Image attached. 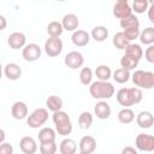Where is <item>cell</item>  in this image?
Wrapping results in <instances>:
<instances>
[{"instance_id":"obj_35","label":"cell","mask_w":154,"mask_h":154,"mask_svg":"<svg viewBox=\"0 0 154 154\" xmlns=\"http://www.w3.org/2000/svg\"><path fill=\"white\" fill-rule=\"evenodd\" d=\"M58 146L55 142H45L40 143V153L41 154H55Z\"/></svg>"},{"instance_id":"obj_6","label":"cell","mask_w":154,"mask_h":154,"mask_svg":"<svg viewBox=\"0 0 154 154\" xmlns=\"http://www.w3.org/2000/svg\"><path fill=\"white\" fill-rule=\"evenodd\" d=\"M135 146L138 150L153 152L154 150V137L148 134H138L135 140Z\"/></svg>"},{"instance_id":"obj_19","label":"cell","mask_w":154,"mask_h":154,"mask_svg":"<svg viewBox=\"0 0 154 154\" xmlns=\"http://www.w3.org/2000/svg\"><path fill=\"white\" fill-rule=\"evenodd\" d=\"M94 113L99 119H108L111 116V106L105 100H100L94 107Z\"/></svg>"},{"instance_id":"obj_12","label":"cell","mask_w":154,"mask_h":154,"mask_svg":"<svg viewBox=\"0 0 154 154\" xmlns=\"http://www.w3.org/2000/svg\"><path fill=\"white\" fill-rule=\"evenodd\" d=\"M71 41L77 47H84V46H87L89 43L90 35H89V32H87L85 30H82V29L75 30L72 32V35H71Z\"/></svg>"},{"instance_id":"obj_41","label":"cell","mask_w":154,"mask_h":154,"mask_svg":"<svg viewBox=\"0 0 154 154\" xmlns=\"http://www.w3.org/2000/svg\"><path fill=\"white\" fill-rule=\"evenodd\" d=\"M148 18L152 23H154V4H150L149 7H148Z\"/></svg>"},{"instance_id":"obj_7","label":"cell","mask_w":154,"mask_h":154,"mask_svg":"<svg viewBox=\"0 0 154 154\" xmlns=\"http://www.w3.org/2000/svg\"><path fill=\"white\" fill-rule=\"evenodd\" d=\"M63 51V41L59 37H49L45 42V52L48 57H58Z\"/></svg>"},{"instance_id":"obj_22","label":"cell","mask_w":154,"mask_h":154,"mask_svg":"<svg viewBox=\"0 0 154 154\" xmlns=\"http://www.w3.org/2000/svg\"><path fill=\"white\" fill-rule=\"evenodd\" d=\"M90 36L97 42H103L108 37V29L103 25H96L91 29Z\"/></svg>"},{"instance_id":"obj_9","label":"cell","mask_w":154,"mask_h":154,"mask_svg":"<svg viewBox=\"0 0 154 154\" xmlns=\"http://www.w3.org/2000/svg\"><path fill=\"white\" fill-rule=\"evenodd\" d=\"M41 48L36 43H29L25 45L24 48L22 49V55L24 58L25 61H36L38 60V58L41 57Z\"/></svg>"},{"instance_id":"obj_34","label":"cell","mask_w":154,"mask_h":154,"mask_svg":"<svg viewBox=\"0 0 154 154\" xmlns=\"http://www.w3.org/2000/svg\"><path fill=\"white\" fill-rule=\"evenodd\" d=\"M113 45H114V47L117 49H120L122 51V49H125L130 45V42L124 37L123 31H119V32H117L113 36Z\"/></svg>"},{"instance_id":"obj_26","label":"cell","mask_w":154,"mask_h":154,"mask_svg":"<svg viewBox=\"0 0 154 154\" xmlns=\"http://www.w3.org/2000/svg\"><path fill=\"white\" fill-rule=\"evenodd\" d=\"M95 75L99 81L108 82V79L112 77V70L108 65H99L95 69Z\"/></svg>"},{"instance_id":"obj_17","label":"cell","mask_w":154,"mask_h":154,"mask_svg":"<svg viewBox=\"0 0 154 154\" xmlns=\"http://www.w3.org/2000/svg\"><path fill=\"white\" fill-rule=\"evenodd\" d=\"M4 73L10 81H17L22 76V67L16 63H8L4 67Z\"/></svg>"},{"instance_id":"obj_27","label":"cell","mask_w":154,"mask_h":154,"mask_svg":"<svg viewBox=\"0 0 154 154\" xmlns=\"http://www.w3.org/2000/svg\"><path fill=\"white\" fill-rule=\"evenodd\" d=\"M135 119V113L131 108H122L118 112V120L122 124H130Z\"/></svg>"},{"instance_id":"obj_40","label":"cell","mask_w":154,"mask_h":154,"mask_svg":"<svg viewBox=\"0 0 154 154\" xmlns=\"http://www.w3.org/2000/svg\"><path fill=\"white\" fill-rule=\"evenodd\" d=\"M120 154H137V150L134 147H131V146H126V147H124L122 149Z\"/></svg>"},{"instance_id":"obj_18","label":"cell","mask_w":154,"mask_h":154,"mask_svg":"<svg viewBox=\"0 0 154 154\" xmlns=\"http://www.w3.org/2000/svg\"><path fill=\"white\" fill-rule=\"evenodd\" d=\"M61 25H63V29L64 30H67V31H75L77 30L78 28V24H79V20H78V17L73 13H67L61 19Z\"/></svg>"},{"instance_id":"obj_43","label":"cell","mask_w":154,"mask_h":154,"mask_svg":"<svg viewBox=\"0 0 154 154\" xmlns=\"http://www.w3.org/2000/svg\"><path fill=\"white\" fill-rule=\"evenodd\" d=\"M5 138H6V134H5V131L0 128V144H1L2 142H5Z\"/></svg>"},{"instance_id":"obj_20","label":"cell","mask_w":154,"mask_h":154,"mask_svg":"<svg viewBox=\"0 0 154 154\" xmlns=\"http://www.w3.org/2000/svg\"><path fill=\"white\" fill-rule=\"evenodd\" d=\"M77 143L72 138H64L59 144L60 154H76Z\"/></svg>"},{"instance_id":"obj_24","label":"cell","mask_w":154,"mask_h":154,"mask_svg":"<svg viewBox=\"0 0 154 154\" xmlns=\"http://www.w3.org/2000/svg\"><path fill=\"white\" fill-rule=\"evenodd\" d=\"M138 38H140L141 43H143V45H147V46L153 45L154 43V28L153 26H148L144 30H142L140 32Z\"/></svg>"},{"instance_id":"obj_25","label":"cell","mask_w":154,"mask_h":154,"mask_svg":"<svg viewBox=\"0 0 154 154\" xmlns=\"http://www.w3.org/2000/svg\"><path fill=\"white\" fill-rule=\"evenodd\" d=\"M125 54L140 61L141 58H142V55H143V49H142V47H141L140 45H137V43H130V45L125 48Z\"/></svg>"},{"instance_id":"obj_45","label":"cell","mask_w":154,"mask_h":154,"mask_svg":"<svg viewBox=\"0 0 154 154\" xmlns=\"http://www.w3.org/2000/svg\"><path fill=\"white\" fill-rule=\"evenodd\" d=\"M79 154H88V153H82V152H79Z\"/></svg>"},{"instance_id":"obj_3","label":"cell","mask_w":154,"mask_h":154,"mask_svg":"<svg viewBox=\"0 0 154 154\" xmlns=\"http://www.w3.org/2000/svg\"><path fill=\"white\" fill-rule=\"evenodd\" d=\"M53 123L55 125V131L61 136H67L72 131V123L70 116L64 111L54 112L52 116Z\"/></svg>"},{"instance_id":"obj_44","label":"cell","mask_w":154,"mask_h":154,"mask_svg":"<svg viewBox=\"0 0 154 154\" xmlns=\"http://www.w3.org/2000/svg\"><path fill=\"white\" fill-rule=\"evenodd\" d=\"M1 77H2V66L0 64V79H1Z\"/></svg>"},{"instance_id":"obj_23","label":"cell","mask_w":154,"mask_h":154,"mask_svg":"<svg viewBox=\"0 0 154 154\" xmlns=\"http://www.w3.org/2000/svg\"><path fill=\"white\" fill-rule=\"evenodd\" d=\"M46 106L49 111H52L53 113L54 112H58V111H61V107H63V100L61 97L57 96V95H51L47 97L46 100Z\"/></svg>"},{"instance_id":"obj_2","label":"cell","mask_w":154,"mask_h":154,"mask_svg":"<svg viewBox=\"0 0 154 154\" xmlns=\"http://www.w3.org/2000/svg\"><path fill=\"white\" fill-rule=\"evenodd\" d=\"M114 87L111 82H103V81H95L91 82L89 87V93L94 99L97 100H107L111 99L114 95Z\"/></svg>"},{"instance_id":"obj_11","label":"cell","mask_w":154,"mask_h":154,"mask_svg":"<svg viewBox=\"0 0 154 154\" xmlns=\"http://www.w3.org/2000/svg\"><path fill=\"white\" fill-rule=\"evenodd\" d=\"M7 43L12 49H20V48H24V46L26 45V37L23 32L14 31L8 36Z\"/></svg>"},{"instance_id":"obj_5","label":"cell","mask_w":154,"mask_h":154,"mask_svg":"<svg viewBox=\"0 0 154 154\" xmlns=\"http://www.w3.org/2000/svg\"><path fill=\"white\" fill-rule=\"evenodd\" d=\"M48 120V111L46 108H36L34 109L26 118V124L32 129H38L46 124Z\"/></svg>"},{"instance_id":"obj_21","label":"cell","mask_w":154,"mask_h":154,"mask_svg":"<svg viewBox=\"0 0 154 154\" xmlns=\"http://www.w3.org/2000/svg\"><path fill=\"white\" fill-rule=\"evenodd\" d=\"M55 130L49 128V126H45L38 131V141L40 143H45V142H55Z\"/></svg>"},{"instance_id":"obj_37","label":"cell","mask_w":154,"mask_h":154,"mask_svg":"<svg viewBox=\"0 0 154 154\" xmlns=\"http://www.w3.org/2000/svg\"><path fill=\"white\" fill-rule=\"evenodd\" d=\"M140 32H141L140 26H135V28H129V29H125V30L123 31V35H124V37H125V38H126V40L130 42V41H132V40L138 38Z\"/></svg>"},{"instance_id":"obj_31","label":"cell","mask_w":154,"mask_h":154,"mask_svg":"<svg viewBox=\"0 0 154 154\" xmlns=\"http://www.w3.org/2000/svg\"><path fill=\"white\" fill-rule=\"evenodd\" d=\"M119 24H120L122 29H124V30H125V29H129V28L140 26V20H138V18L132 13V14H130V16H128V17H125V18L120 19Z\"/></svg>"},{"instance_id":"obj_39","label":"cell","mask_w":154,"mask_h":154,"mask_svg":"<svg viewBox=\"0 0 154 154\" xmlns=\"http://www.w3.org/2000/svg\"><path fill=\"white\" fill-rule=\"evenodd\" d=\"M144 58H146V60H147L148 63H150V64L154 63V46H153V45L148 46V48L146 49V52H144Z\"/></svg>"},{"instance_id":"obj_32","label":"cell","mask_w":154,"mask_h":154,"mask_svg":"<svg viewBox=\"0 0 154 154\" xmlns=\"http://www.w3.org/2000/svg\"><path fill=\"white\" fill-rule=\"evenodd\" d=\"M137 65H138V60H136V59H134V58H131V57H129L126 54H124L120 58L122 69H125V70L130 71V70H134L135 67H137Z\"/></svg>"},{"instance_id":"obj_15","label":"cell","mask_w":154,"mask_h":154,"mask_svg":"<svg viewBox=\"0 0 154 154\" xmlns=\"http://www.w3.org/2000/svg\"><path fill=\"white\" fill-rule=\"evenodd\" d=\"M136 123L141 129H149L154 124V117L149 111H142L136 116Z\"/></svg>"},{"instance_id":"obj_1","label":"cell","mask_w":154,"mask_h":154,"mask_svg":"<svg viewBox=\"0 0 154 154\" xmlns=\"http://www.w3.org/2000/svg\"><path fill=\"white\" fill-rule=\"evenodd\" d=\"M117 101L123 108H130V106L140 103L143 99L142 90L140 88L132 87V88H122L116 94Z\"/></svg>"},{"instance_id":"obj_8","label":"cell","mask_w":154,"mask_h":154,"mask_svg":"<svg viewBox=\"0 0 154 154\" xmlns=\"http://www.w3.org/2000/svg\"><path fill=\"white\" fill-rule=\"evenodd\" d=\"M64 63H65V65L67 67H70L72 70H76V69H79V67L83 66V64H84V57L78 51H71V52H69L65 55Z\"/></svg>"},{"instance_id":"obj_10","label":"cell","mask_w":154,"mask_h":154,"mask_svg":"<svg viewBox=\"0 0 154 154\" xmlns=\"http://www.w3.org/2000/svg\"><path fill=\"white\" fill-rule=\"evenodd\" d=\"M132 14V10L128 2V0H118L113 6V16L123 19L128 16Z\"/></svg>"},{"instance_id":"obj_16","label":"cell","mask_w":154,"mask_h":154,"mask_svg":"<svg viewBox=\"0 0 154 154\" xmlns=\"http://www.w3.org/2000/svg\"><path fill=\"white\" fill-rule=\"evenodd\" d=\"M96 149V140L90 136V135H85L81 138L79 141V150L82 153H88L91 154L93 152H95Z\"/></svg>"},{"instance_id":"obj_33","label":"cell","mask_w":154,"mask_h":154,"mask_svg":"<svg viewBox=\"0 0 154 154\" xmlns=\"http://www.w3.org/2000/svg\"><path fill=\"white\" fill-rule=\"evenodd\" d=\"M79 82L83 85H90L93 82V70L90 67H83L79 71Z\"/></svg>"},{"instance_id":"obj_4","label":"cell","mask_w":154,"mask_h":154,"mask_svg":"<svg viewBox=\"0 0 154 154\" xmlns=\"http://www.w3.org/2000/svg\"><path fill=\"white\" fill-rule=\"evenodd\" d=\"M131 78H132V82L136 85V88L152 89L154 87V73L152 71L136 70L132 73Z\"/></svg>"},{"instance_id":"obj_42","label":"cell","mask_w":154,"mask_h":154,"mask_svg":"<svg viewBox=\"0 0 154 154\" xmlns=\"http://www.w3.org/2000/svg\"><path fill=\"white\" fill-rule=\"evenodd\" d=\"M6 26H7V19H6L5 16L0 14V31L1 30H5Z\"/></svg>"},{"instance_id":"obj_36","label":"cell","mask_w":154,"mask_h":154,"mask_svg":"<svg viewBox=\"0 0 154 154\" xmlns=\"http://www.w3.org/2000/svg\"><path fill=\"white\" fill-rule=\"evenodd\" d=\"M149 7V1L148 0H135L132 2V8L136 13H144Z\"/></svg>"},{"instance_id":"obj_28","label":"cell","mask_w":154,"mask_h":154,"mask_svg":"<svg viewBox=\"0 0 154 154\" xmlns=\"http://www.w3.org/2000/svg\"><path fill=\"white\" fill-rule=\"evenodd\" d=\"M130 77H131V75H130V71H128V70H125V69H117L113 73H112V78L117 82V83H120V84H123V83H126L129 79H130Z\"/></svg>"},{"instance_id":"obj_29","label":"cell","mask_w":154,"mask_h":154,"mask_svg":"<svg viewBox=\"0 0 154 154\" xmlns=\"http://www.w3.org/2000/svg\"><path fill=\"white\" fill-rule=\"evenodd\" d=\"M91 124H93V114L90 112H88V111L82 112L79 114V117H78L79 128L83 129V130H87V129H89L91 126Z\"/></svg>"},{"instance_id":"obj_14","label":"cell","mask_w":154,"mask_h":154,"mask_svg":"<svg viewBox=\"0 0 154 154\" xmlns=\"http://www.w3.org/2000/svg\"><path fill=\"white\" fill-rule=\"evenodd\" d=\"M11 114L14 119L22 120L28 117V106L23 101H16L11 107Z\"/></svg>"},{"instance_id":"obj_30","label":"cell","mask_w":154,"mask_h":154,"mask_svg":"<svg viewBox=\"0 0 154 154\" xmlns=\"http://www.w3.org/2000/svg\"><path fill=\"white\" fill-rule=\"evenodd\" d=\"M63 31H64V29H63V25L60 22L53 20L47 25V32H48L49 37H59L63 34Z\"/></svg>"},{"instance_id":"obj_38","label":"cell","mask_w":154,"mask_h":154,"mask_svg":"<svg viewBox=\"0 0 154 154\" xmlns=\"http://www.w3.org/2000/svg\"><path fill=\"white\" fill-rule=\"evenodd\" d=\"M0 154H13V146L8 142H2L0 144Z\"/></svg>"},{"instance_id":"obj_13","label":"cell","mask_w":154,"mask_h":154,"mask_svg":"<svg viewBox=\"0 0 154 154\" xmlns=\"http://www.w3.org/2000/svg\"><path fill=\"white\" fill-rule=\"evenodd\" d=\"M19 148L24 154H35L37 150V143L31 136H24L19 141Z\"/></svg>"}]
</instances>
